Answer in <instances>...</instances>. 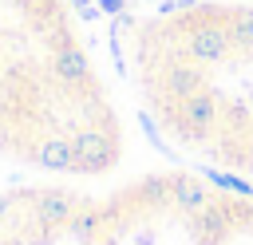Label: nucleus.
I'll list each match as a JSON object with an SVG mask.
<instances>
[]
</instances>
